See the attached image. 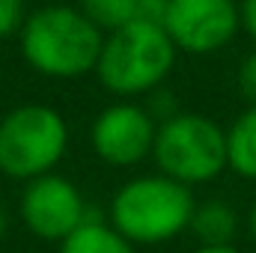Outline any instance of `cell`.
<instances>
[{"label": "cell", "mask_w": 256, "mask_h": 253, "mask_svg": "<svg viewBox=\"0 0 256 253\" xmlns=\"http://www.w3.org/2000/svg\"><path fill=\"white\" fill-rule=\"evenodd\" d=\"M238 92L248 108H256V51H250L238 66Z\"/></svg>", "instance_id": "9a60e30c"}, {"label": "cell", "mask_w": 256, "mask_h": 253, "mask_svg": "<svg viewBox=\"0 0 256 253\" xmlns=\"http://www.w3.org/2000/svg\"><path fill=\"white\" fill-rule=\"evenodd\" d=\"M0 120H3V114H0Z\"/></svg>", "instance_id": "44dd1931"}, {"label": "cell", "mask_w": 256, "mask_h": 253, "mask_svg": "<svg viewBox=\"0 0 256 253\" xmlns=\"http://www.w3.org/2000/svg\"><path fill=\"white\" fill-rule=\"evenodd\" d=\"M170 0H134V21L143 24H164Z\"/></svg>", "instance_id": "2e32d148"}, {"label": "cell", "mask_w": 256, "mask_h": 253, "mask_svg": "<svg viewBox=\"0 0 256 253\" xmlns=\"http://www.w3.org/2000/svg\"><path fill=\"white\" fill-rule=\"evenodd\" d=\"M24 0H0V39L12 36L24 27Z\"/></svg>", "instance_id": "5bb4252c"}, {"label": "cell", "mask_w": 256, "mask_h": 253, "mask_svg": "<svg viewBox=\"0 0 256 253\" xmlns=\"http://www.w3.org/2000/svg\"><path fill=\"white\" fill-rule=\"evenodd\" d=\"M68 149L63 114L48 104H21L0 120V173L33 182L54 173Z\"/></svg>", "instance_id": "277c9868"}, {"label": "cell", "mask_w": 256, "mask_h": 253, "mask_svg": "<svg viewBox=\"0 0 256 253\" xmlns=\"http://www.w3.org/2000/svg\"><path fill=\"white\" fill-rule=\"evenodd\" d=\"M196 200L188 185L161 173L128 179L110 200V226L134 248L173 242L191 226Z\"/></svg>", "instance_id": "7a4b0ae2"}, {"label": "cell", "mask_w": 256, "mask_h": 253, "mask_svg": "<svg viewBox=\"0 0 256 253\" xmlns=\"http://www.w3.org/2000/svg\"><path fill=\"white\" fill-rule=\"evenodd\" d=\"M158 122L134 102L108 104L90 128L92 152L110 167H134L152 155Z\"/></svg>", "instance_id": "ba28073f"}, {"label": "cell", "mask_w": 256, "mask_h": 253, "mask_svg": "<svg viewBox=\"0 0 256 253\" xmlns=\"http://www.w3.org/2000/svg\"><path fill=\"white\" fill-rule=\"evenodd\" d=\"M226 167L236 176L256 182V108H248L226 128Z\"/></svg>", "instance_id": "8fae6325"}, {"label": "cell", "mask_w": 256, "mask_h": 253, "mask_svg": "<svg viewBox=\"0 0 256 253\" xmlns=\"http://www.w3.org/2000/svg\"><path fill=\"white\" fill-rule=\"evenodd\" d=\"M146 110H149V116L161 126V122H167V120H173V116L179 114V104H176V96H173L170 90L158 86L155 92H149V104H146Z\"/></svg>", "instance_id": "4fadbf2b"}, {"label": "cell", "mask_w": 256, "mask_h": 253, "mask_svg": "<svg viewBox=\"0 0 256 253\" xmlns=\"http://www.w3.org/2000/svg\"><path fill=\"white\" fill-rule=\"evenodd\" d=\"M60 253H137V248L110 226V220L90 214L60 244Z\"/></svg>", "instance_id": "30bf717a"}, {"label": "cell", "mask_w": 256, "mask_h": 253, "mask_svg": "<svg viewBox=\"0 0 256 253\" xmlns=\"http://www.w3.org/2000/svg\"><path fill=\"white\" fill-rule=\"evenodd\" d=\"M78 9L102 33H114L134 21V0H80Z\"/></svg>", "instance_id": "7c38bea8"}, {"label": "cell", "mask_w": 256, "mask_h": 253, "mask_svg": "<svg viewBox=\"0 0 256 253\" xmlns=\"http://www.w3.org/2000/svg\"><path fill=\"white\" fill-rule=\"evenodd\" d=\"M248 232H250V238H254V244H256V196H254V202H250V212H248Z\"/></svg>", "instance_id": "d6986e66"}, {"label": "cell", "mask_w": 256, "mask_h": 253, "mask_svg": "<svg viewBox=\"0 0 256 253\" xmlns=\"http://www.w3.org/2000/svg\"><path fill=\"white\" fill-rule=\"evenodd\" d=\"M161 27L167 30L176 51L212 54L236 39L242 12L236 0H170Z\"/></svg>", "instance_id": "8992f818"}, {"label": "cell", "mask_w": 256, "mask_h": 253, "mask_svg": "<svg viewBox=\"0 0 256 253\" xmlns=\"http://www.w3.org/2000/svg\"><path fill=\"white\" fill-rule=\"evenodd\" d=\"M6 230H9V212L0 206V236H6Z\"/></svg>", "instance_id": "ffe728a7"}, {"label": "cell", "mask_w": 256, "mask_h": 253, "mask_svg": "<svg viewBox=\"0 0 256 253\" xmlns=\"http://www.w3.org/2000/svg\"><path fill=\"white\" fill-rule=\"evenodd\" d=\"M238 12H242V27L250 33V39L256 42V0H242Z\"/></svg>", "instance_id": "e0dca14e"}, {"label": "cell", "mask_w": 256, "mask_h": 253, "mask_svg": "<svg viewBox=\"0 0 256 253\" xmlns=\"http://www.w3.org/2000/svg\"><path fill=\"white\" fill-rule=\"evenodd\" d=\"M176 66V45L161 24L131 21L126 27L104 33L96 74L114 96L134 98L155 92Z\"/></svg>", "instance_id": "3957f363"}, {"label": "cell", "mask_w": 256, "mask_h": 253, "mask_svg": "<svg viewBox=\"0 0 256 253\" xmlns=\"http://www.w3.org/2000/svg\"><path fill=\"white\" fill-rule=\"evenodd\" d=\"M90 218L84 194L66 176L48 173L24 185L21 194V220L42 242H60Z\"/></svg>", "instance_id": "52a82bcc"}, {"label": "cell", "mask_w": 256, "mask_h": 253, "mask_svg": "<svg viewBox=\"0 0 256 253\" xmlns=\"http://www.w3.org/2000/svg\"><path fill=\"white\" fill-rule=\"evenodd\" d=\"M188 230L196 236L200 248L232 244L238 236V214L224 200H206V202H196Z\"/></svg>", "instance_id": "9c48e42d"}, {"label": "cell", "mask_w": 256, "mask_h": 253, "mask_svg": "<svg viewBox=\"0 0 256 253\" xmlns=\"http://www.w3.org/2000/svg\"><path fill=\"white\" fill-rule=\"evenodd\" d=\"M194 253H242L236 244H218V248H196Z\"/></svg>", "instance_id": "ac0fdd59"}, {"label": "cell", "mask_w": 256, "mask_h": 253, "mask_svg": "<svg viewBox=\"0 0 256 253\" xmlns=\"http://www.w3.org/2000/svg\"><path fill=\"white\" fill-rule=\"evenodd\" d=\"M104 33L78 6H42L21 27V54L45 78H80L96 72Z\"/></svg>", "instance_id": "6da1fadb"}, {"label": "cell", "mask_w": 256, "mask_h": 253, "mask_svg": "<svg viewBox=\"0 0 256 253\" xmlns=\"http://www.w3.org/2000/svg\"><path fill=\"white\" fill-rule=\"evenodd\" d=\"M152 158L158 173L182 182V185H206L218 179L226 167V131L208 116L200 114H176L161 122L155 134Z\"/></svg>", "instance_id": "5b68a950"}]
</instances>
